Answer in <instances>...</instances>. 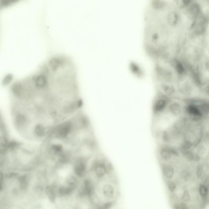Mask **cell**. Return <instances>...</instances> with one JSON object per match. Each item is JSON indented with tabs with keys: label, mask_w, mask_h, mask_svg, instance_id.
Listing matches in <instances>:
<instances>
[{
	"label": "cell",
	"mask_w": 209,
	"mask_h": 209,
	"mask_svg": "<svg viewBox=\"0 0 209 209\" xmlns=\"http://www.w3.org/2000/svg\"><path fill=\"white\" fill-rule=\"evenodd\" d=\"M198 103L197 100H188L183 108L185 114L194 121H199L204 117L198 106Z\"/></svg>",
	"instance_id": "6da1fadb"
},
{
	"label": "cell",
	"mask_w": 209,
	"mask_h": 209,
	"mask_svg": "<svg viewBox=\"0 0 209 209\" xmlns=\"http://www.w3.org/2000/svg\"><path fill=\"white\" fill-rule=\"evenodd\" d=\"M171 100L169 97L165 95H160L156 97L152 105V111L156 116L160 115L167 110Z\"/></svg>",
	"instance_id": "7a4b0ae2"
},
{
	"label": "cell",
	"mask_w": 209,
	"mask_h": 209,
	"mask_svg": "<svg viewBox=\"0 0 209 209\" xmlns=\"http://www.w3.org/2000/svg\"><path fill=\"white\" fill-rule=\"evenodd\" d=\"M112 167L106 160L97 159L95 161L93 170L95 175L98 179H103L112 170Z\"/></svg>",
	"instance_id": "3957f363"
},
{
	"label": "cell",
	"mask_w": 209,
	"mask_h": 209,
	"mask_svg": "<svg viewBox=\"0 0 209 209\" xmlns=\"http://www.w3.org/2000/svg\"><path fill=\"white\" fill-rule=\"evenodd\" d=\"M180 152L175 147L164 145L161 146L159 149V157L162 163H168L173 157H178Z\"/></svg>",
	"instance_id": "277c9868"
},
{
	"label": "cell",
	"mask_w": 209,
	"mask_h": 209,
	"mask_svg": "<svg viewBox=\"0 0 209 209\" xmlns=\"http://www.w3.org/2000/svg\"><path fill=\"white\" fill-rule=\"evenodd\" d=\"M87 160L82 158H77L74 165V172L76 176L82 177L85 176L87 169Z\"/></svg>",
	"instance_id": "5b68a950"
},
{
	"label": "cell",
	"mask_w": 209,
	"mask_h": 209,
	"mask_svg": "<svg viewBox=\"0 0 209 209\" xmlns=\"http://www.w3.org/2000/svg\"><path fill=\"white\" fill-rule=\"evenodd\" d=\"M167 110L171 115L177 117L180 116L182 113L183 108L179 102L171 101L168 106Z\"/></svg>",
	"instance_id": "8992f818"
},
{
	"label": "cell",
	"mask_w": 209,
	"mask_h": 209,
	"mask_svg": "<svg viewBox=\"0 0 209 209\" xmlns=\"http://www.w3.org/2000/svg\"><path fill=\"white\" fill-rule=\"evenodd\" d=\"M161 170L162 174L166 179H171L175 174V169L174 166L169 163H161Z\"/></svg>",
	"instance_id": "52a82bcc"
},
{
	"label": "cell",
	"mask_w": 209,
	"mask_h": 209,
	"mask_svg": "<svg viewBox=\"0 0 209 209\" xmlns=\"http://www.w3.org/2000/svg\"><path fill=\"white\" fill-rule=\"evenodd\" d=\"M101 190L103 195L108 199H113L115 194L114 186L110 183H105L102 186Z\"/></svg>",
	"instance_id": "ba28073f"
},
{
	"label": "cell",
	"mask_w": 209,
	"mask_h": 209,
	"mask_svg": "<svg viewBox=\"0 0 209 209\" xmlns=\"http://www.w3.org/2000/svg\"><path fill=\"white\" fill-rule=\"evenodd\" d=\"M183 157L189 162H197L200 161L201 158L192 149L187 151H181Z\"/></svg>",
	"instance_id": "9c48e42d"
},
{
	"label": "cell",
	"mask_w": 209,
	"mask_h": 209,
	"mask_svg": "<svg viewBox=\"0 0 209 209\" xmlns=\"http://www.w3.org/2000/svg\"><path fill=\"white\" fill-rule=\"evenodd\" d=\"M83 191L85 195L91 197L95 192V186L92 181L89 179H85L83 182Z\"/></svg>",
	"instance_id": "30bf717a"
},
{
	"label": "cell",
	"mask_w": 209,
	"mask_h": 209,
	"mask_svg": "<svg viewBox=\"0 0 209 209\" xmlns=\"http://www.w3.org/2000/svg\"><path fill=\"white\" fill-rule=\"evenodd\" d=\"M34 82L36 87L40 89L45 88L47 84L46 78L43 75L37 76L35 78Z\"/></svg>",
	"instance_id": "8fae6325"
},
{
	"label": "cell",
	"mask_w": 209,
	"mask_h": 209,
	"mask_svg": "<svg viewBox=\"0 0 209 209\" xmlns=\"http://www.w3.org/2000/svg\"><path fill=\"white\" fill-rule=\"evenodd\" d=\"M200 110L204 117L209 114V101L200 100L198 103Z\"/></svg>",
	"instance_id": "7c38bea8"
},
{
	"label": "cell",
	"mask_w": 209,
	"mask_h": 209,
	"mask_svg": "<svg viewBox=\"0 0 209 209\" xmlns=\"http://www.w3.org/2000/svg\"><path fill=\"white\" fill-rule=\"evenodd\" d=\"M161 89L164 93L165 96L167 97H171L173 96L175 93V89L173 86L170 85H164L161 86Z\"/></svg>",
	"instance_id": "4fadbf2b"
},
{
	"label": "cell",
	"mask_w": 209,
	"mask_h": 209,
	"mask_svg": "<svg viewBox=\"0 0 209 209\" xmlns=\"http://www.w3.org/2000/svg\"><path fill=\"white\" fill-rule=\"evenodd\" d=\"M196 147V149L195 151L200 158H202L206 154L207 149L205 146L199 144Z\"/></svg>",
	"instance_id": "5bb4252c"
},
{
	"label": "cell",
	"mask_w": 209,
	"mask_h": 209,
	"mask_svg": "<svg viewBox=\"0 0 209 209\" xmlns=\"http://www.w3.org/2000/svg\"><path fill=\"white\" fill-rule=\"evenodd\" d=\"M45 193L49 200L51 202H54L55 201V195L53 189L50 186H47L45 189Z\"/></svg>",
	"instance_id": "9a60e30c"
},
{
	"label": "cell",
	"mask_w": 209,
	"mask_h": 209,
	"mask_svg": "<svg viewBox=\"0 0 209 209\" xmlns=\"http://www.w3.org/2000/svg\"><path fill=\"white\" fill-rule=\"evenodd\" d=\"M20 188L23 189H27L28 185V178L26 175L20 176L18 179Z\"/></svg>",
	"instance_id": "2e32d148"
},
{
	"label": "cell",
	"mask_w": 209,
	"mask_h": 209,
	"mask_svg": "<svg viewBox=\"0 0 209 209\" xmlns=\"http://www.w3.org/2000/svg\"><path fill=\"white\" fill-rule=\"evenodd\" d=\"M199 194L202 198H206L208 194L209 189L206 185L201 184L199 186Z\"/></svg>",
	"instance_id": "e0dca14e"
},
{
	"label": "cell",
	"mask_w": 209,
	"mask_h": 209,
	"mask_svg": "<svg viewBox=\"0 0 209 209\" xmlns=\"http://www.w3.org/2000/svg\"><path fill=\"white\" fill-rule=\"evenodd\" d=\"M73 190H74L73 189H71L68 186L62 187L58 189V193L61 196L67 195L71 193Z\"/></svg>",
	"instance_id": "ac0fdd59"
},
{
	"label": "cell",
	"mask_w": 209,
	"mask_h": 209,
	"mask_svg": "<svg viewBox=\"0 0 209 209\" xmlns=\"http://www.w3.org/2000/svg\"><path fill=\"white\" fill-rule=\"evenodd\" d=\"M204 173V165L202 163H199L196 167V174L197 177L200 178Z\"/></svg>",
	"instance_id": "d6986e66"
},
{
	"label": "cell",
	"mask_w": 209,
	"mask_h": 209,
	"mask_svg": "<svg viewBox=\"0 0 209 209\" xmlns=\"http://www.w3.org/2000/svg\"><path fill=\"white\" fill-rule=\"evenodd\" d=\"M67 184H68V187L74 189L76 186L77 184V181L74 176H70L67 180Z\"/></svg>",
	"instance_id": "ffe728a7"
},
{
	"label": "cell",
	"mask_w": 209,
	"mask_h": 209,
	"mask_svg": "<svg viewBox=\"0 0 209 209\" xmlns=\"http://www.w3.org/2000/svg\"><path fill=\"white\" fill-rule=\"evenodd\" d=\"M167 186L168 189L171 192H174L176 188V184L172 181H168L167 182Z\"/></svg>",
	"instance_id": "44dd1931"
},
{
	"label": "cell",
	"mask_w": 209,
	"mask_h": 209,
	"mask_svg": "<svg viewBox=\"0 0 209 209\" xmlns=\"http://www.w3.org/2000/svg\"><path fill=\"white\" fill-rule=\"evenodd\" d=\"M173 209H189L188 205L185 202H177L173 206Z\"/></svg>",
	"instance_id": "7402d4cb"
},
{
	"label": "cell",
	"mask_w": 209,
	"mask_h": 209,
	"mask_svg": "<svg viewBox=\"0 0 209 209\" xmlns=\"http://www.w3.org/2000/svg\"><path fill=\"white\" fill-rule=\"evenodd\" d=\"M49 63L52 69H55L58 66L60 62L58 58H53L50 60Z\"/></svg>",
	"instance_id": "603a6c76"
},
{
	"label": "cell",
	"mask_w": 209,
	"mask_h": 209,
	"mask_svg": "<svg viewBox=\"0 0 209 209\" xmlns=\"http://www.w3.org/2000/svg\"><path fill=\"white\" fill-rule=\"evenodd\" d=\"M182 199L184 202H188L190 200V196L189 192L187 190L184 192L182 196Z\"/></svg>",
	"instance_id": "cb8c5ba5"
},
{
	"label": "cell",
	"mask_w": 209,
	"mask_h": 209,
	"mask_svg": "<svg viewBox=\"0 0 209 209\" xmlns=\"http://www.w3.org/2000/svg\"><path fill=\"white\" fill-rule=\"evenodd\" d=\"M177 68L178 71L179 73H183L184 71V69L182 65H181V64H178L177 65Z\"/></svg>",
	"instance_id": "d4e9b609"
},
{
	"label": "cell",
	"mask_w": 209,
	"mask_h": 209,
	"mask_svg": "<svg viewBox=\"0 0 209 209\" xmlns=\"http://www.w3.org/2000/svg\"><path fill=\"white\" fill-rule=\"evenodd\" d=\"M97 209H105L102 206H100Z\"/></svg>",
	"instance_id": "484cf974"
},
{
	"label": "cell",
	"mask_w": 209,
	"mask_h": 209,
	"mask_svg": "<svg viewBox=\"0 0 209 209\" xmlns=\"http://www.w3.org/2000/svg\"><path fill=\"white\" fill-rule=\"evenodd\" d=\"M208 138H209V133H208Z\"/></svg>",
	"instance_id": "4316f807"
}]
</instances>
